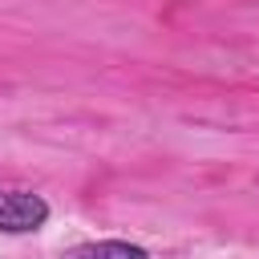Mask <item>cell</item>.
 I'll use <instances>...</instances> for the list:
<instances>
[{"label": "cell", "instance_id": "7a4b0ae2", "mask_svg": "<svg viewBox=\"0 0 259 259\" xmlns=\"http://www.w3.org/2000/svg\"><path fill=\"white\" fill-rule=\"evenodd\" d=\"M61 259H150V251L125 239H101V243H81Z\"/></svg>", "mask_w": 259, "mask_h": 259}, {"label": "cell", "instance_id": "6da1fadb", "mask_svg": "<svg viewBox=\"0 0 259 259\" xmlns=\"http://www.w3.org/2000/svg\"><path fill=\"white\" fill-rule=\"evenodd\" d=\"M49 223V202L32 190H4L0 186V231L28 235Z\"/></svg>", "mask_w": 259, "mask_h": 259}]
</instances>
